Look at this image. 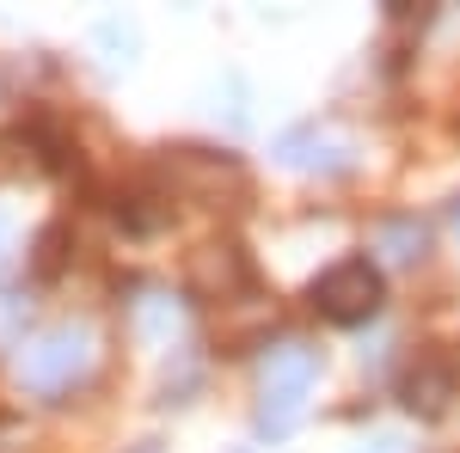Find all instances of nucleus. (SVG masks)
Instances as JSON below:
<instances>
[{
  "label": "nucleus",
  "instance_id": "obj_1",
  "mask_svg": "<svg viewBox=\"0 0 460 453\" xmlns=\"http://www.w3.org/2000/svg\"><path fill=\"white\" fill-rule=\"evenodd\" d=\"M314 307L325 318H338V325L368 318L375 307H381V276H375V264H368V257H344V264H332V270L314 282Z\"/></svg>",
  "mask_w": 460,
  "mask_h": 453
},
{
  "label": "nucleus",
  "instance_id": "obj_2",
  "mask_svg": "<svg viewBox=\"0 0 460 453\" xmlns=\"http://www.w3.org/2000/svg\"><path fill=\"white\" fill-rule=\"evenodd\" d=\"M307 386H314V349H283V355H270V368H264V423H270V429H288V423L301 417Z\"/></svg>",
  "mask_w": 460,
  "mask_h": 453
},
{
  "label": "nucleus",
  "instance_id": "obj_3",
  "mask_svg": "<svg viewBox=\"0 0 460 453\" xmlns=\"http://www.w3.org/2000/svg\"><path fill=\"white\" fill-rule=\"evenodd\" d=\"M234 288V282H246V264H240V251L234 245H209L203 257H197V288Z\"/></svg>",
  "mask_w": 460,
  "mask_h": 453
},
{
  "label": "nucleus",
  "instance_id": "obj_4",
  "mask_svg": "<svg viewBox=\"0 0 460 453\" xmlns=\"http://www.w3.org/2000/svg\"><path fill=\"white\" fill-rule=\"evenodd\" d=\"M387 245H399L393 257H418V245H424V233H418V227H387Z\"/></svg>",
  "mask_w": 460,
  "mask_h": 453
}]
</instances>
